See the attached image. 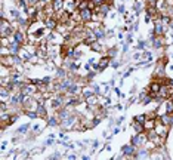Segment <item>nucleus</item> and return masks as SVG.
<instances>
[{
	"label": "nucleus",
	"mask_w": 173,
	"mask_h": 160,
	"mask_svg": "<svg viewBox=\"0 0 173 160\" xmlns=\"http://www.w3.org/2000/svg\"><path fill=\"white\" fill-rule=\"evenodd\" d=\"M15 27H13V22L8 18H2V22H0V36L2 37H11L15 33Z\"/></svg>",
	"instance_id": "obj_1"
},
{
	"label": "nucleus",
	"mask_w": 173,
	"mask_h": 160,
	"mask_svg": "<svg viewBox=\"0 0 173 160\" xmlns=\"http://www.w3.org/2000/svg\"><path fill=\"white\" fill-rule=\"evenodd\" d=\"M146 142H148L146 132H135V135L132 136V140H130V144H133L136 148L145 147V144H146Z\"/></svg>",
	"instance_id": "obj_2"
},
{
	"label": "nucleus",
	"mask_w": 173,
	"mask_h": 160,
	"mask_svg": "<svg viewBox=\"0 0 173 160\" xmlns=\"http://www.w3.org/2000/svg\"><path fill=\"white\" fill-rule=\"evenodd\" d=\"M78 13H80V18H81L83 24H89V22H92L93 18H95V11H93L92 8L78 9Z\"/></svg>",
	"instance_id": "obj_3"
},
{
	"label": "nucleus",
	"mask_w": 173,
	"mask_h": 160,
	"mask_svg": "<svg viewBox=\"0 0 173 160\" xmlns=\"http://www.w3.org/2000/svg\"><path fill=\"white\" fill-rule=\"evenodd\" d=\"M146 136H148V141L154 142L157 147H158V145H161V144L164 142V140H166V138H163L161 135H158L154 129H153V130H146Z\"/></svg>",
	"instance_id": "obj_4"
},
{
	"label": "nucleus",
	"mask_w": 173,
	"mask_h": 160,
	"mask_svg": "<svg viewBox=\"0 0 173 160\" xmlns=\"http://www.w3.org/2000/svg\"><path fill=\"white\" fill-rule=\"evenodd\" d=\"M12 37H13V39H15L18 43H21V44H22V46L28 43V36L25 34V31H22V28H16Z\"/></svg>",
	"instance_id": "obj_5"
},
{
	"label": "nucleus",
	"mask_w": 173,
	"mask_h": 160,
	"mask_svg": "<svg viewBox=\"0 0 173 160\" xmlns=\"http://www.w3.org/2000/svg\"><path fill=\"white\" fill-rule=\"evenodd\" d=\"M58 19L55 18V16H48L45 21H43V25H45L49 31H55L56 28H58Z\"/></svg>",
	"instance_id": "obj_6"
},
{
	"label": "nucleus",
	"mask_w": 173,
	"mask_h": 160,
	"mask_svg": "<svg viewBox=\"0 0 173 160\" xmlns=\"http://www.w3.org/2000/svg\"><path fill=\"white\" fill-rule=\"evenodd\" d=\"M121 154L126 157V156H129V157H135L136 156V147L133 145V144H126V145H123V148H121Z\"/></svg>",
	"instance_id": "obj_7"
},
{
	"label": "nucleus",
	"mask_w": 173,
	"mask_h": 160,
	"mask_svg": "<svg viewBox=\"0 0 173 160\" xmlns=\"http://www.w3.org/2000/svg\"><path fill=\"white\" fill-rule=\"evenodd\" d=\"M64 9H65L67 12L73 13L78 9V2L77 0H65V3H64Z\"/></svg>",
	"instance_id": "obj_8"
},
{
	"label": "nucleus",
	"mask_w": 173,
	"mask_h": 160,
	"mask_svg": "<svg viewBox=\"0 0 173 160\" xmlns=\"http://www.w3.org/2000/svg\"><path fill=\"white\" fill-rule=\"evenodd\" d=\"M155 125H157V116H151V117H148V119L145 120V123H144L145 132H146V130H153V129L155 128Z\"/></svg>",
	"instance_id": "obj_9"
},
{
	"label": "nucleus",
	"mask_w": 173,
	"mask_h": 160,
	"mask_svg": "<svg viewBox=\"0 0 173 160\" xmlns=\"http://www.w3.org/2000/svg\"><path fill=\"white\" fill-rule=\"evenodd\" d=\"M108 65H111V58H110V56H102V58L99 59V62H98V71H99V73L104 71Z\"/></svg>",
	"instance_id": "obj_10"
},
{
	"label": "nucleus",
	"mask_w": 173,
	"mask_h": 160,
	"mask_svg": "<svg viewBox=\"0 0 173 160\" xmlns=\"http://www.w3.org/2000/svg\"><path fill=\"white\" fill-rule=\"evenodd\" d=\"M158 120L161 122V123H164L166 126H172L173 125V113H166V114H163V116H160L158 117Z\"/></svg>",
	"instance_id": "obj_11"
},
{
	"label": "nucleus",
	"mask_w": 173,
	"mask_h": 160,
	"mask_svg": "<svg viewBox=\"0 0 173 160\" xmlns=\"http://www.w3.org/2000/svg\"><path fill=\"white\" fill-rule=\"evenodd\" d=\"M149 157H151V150H148L146 147H141L135 156V159H149Z\"/></svg>",
	"instance_id": "obj_12"
},
{
	"label": "nucleus",
	"mask_w": 173,
	"mask_h": 160,
	"mask_svg": "<svg viewBox=\"0 0 173 160\" xmlns=\"http://www.w3.org/2000/svg\"><path fill=\"white\" fill-rule=\"evenodd\" d=\"M95 92H93V89H92V85L90 86H83V90H81V98L83 99H86V98H88V97H90V95H93Z\"/></svg>",
	"instance_id": "obj_13"
},
{
	"label": "nucleus",
	"mask_w": 173,
	"mask_h": 160,
	"mask_svg": "<svg viewBox=\"0 0 173 160\" xmlns=\"http://www.w3.org/2000/svg\"><path fill=\"white\" fill-rule=\"evenodd\" d=\"M64 3H65V0H52V6L56 12L64 9Z\"/></svg>",
	"instance_id": "obj_14"
},
{
	"label": "nucleus",
	"mask_w": 173,
	"mask_h": 160,
	"mask_svg": "<svg viewBox=\"0 0 173 160\" xmlns=\"http://www.w3.org/2000/svg\"><path fill=\"white\" fill-rule=\"evenodd\" d=\"M90 48H92V51H95V52H104L102 49V44H101V40H96V42H93L92 44H90Z\"/></svg>",
	"instance_id": "obj_15"
},
{
	"label": "nucleus",
	"mask_w": 173,
	"mask_h": 160,
	"mask_svg": "<svg viewBox=\"0 0 173 160\" xmlns=\"http://www.w3.org/2000/svg\"><path fill=\"white\" fill-rule=\"evenodd\" d=\"M56 77L58 79H64V77H67V70L64 67H59L56 68Z\"/></svg>",
	"instance_id": "obj_16"
},
{
	"label": "nucleus",
	"mask_w": 173,
	"mask_h": 160,
	"mask_svg": "<svg viewBox=\"0 0 173 160\" xmlns=\"http://www.w3.org/2000/svg\"><path fill=\"white\" fill-rule=\"evenodd\" d=\"M132 128L135 129V132H145V128H144V125L142 123H138V122H132Z\"/></svg>",
	"instance_id": "obj_17"
},
{
	"label": "nucleus",
	"mask_w": 173,
	"mask_h": 160,
	"mask_svg": "<svg viewBox=\"0 0 173 160\" xmlns=\"http://www.w3.org/2000/svg\"><path fill=\"white\" fill-rule=\"evenodd\" d=\"M146 119H148V116H146V114H138V116H135V117H133V120H135V122H138V123H142V125L145 123V120H146Z\"/></svg>",
	"instance_id": "obj_18"
},
{
	"label": "nucleus",
	"mask_w": 173,
	"mask_h": 160,
	"mask_svg": "<svg viewBox=\"0 0 173 160\" xmlns=\"http://www.w3.org/2000/svg\"><path fill=\"white\" fill-rule=\"evenodd\" d=\"M28 129H30V123H27V125H24V126L18 128L16 133H18V135H24V133H27V130H28Z\"/></svg>",
	"instance_id": "obj_19"
},
{
	"label": "nucleus",
	"mask_w": 173,
	"mask_h": 160,
	"mask_svg": "<svg viewBox=\"0 0 173 160\" xmlns=\"http://www.w3.org/2000/svg\"><path fill=\"white\" fill-rule=\"evenodd\" d=\"M92 89H93V92H95V95H98V97H99V94H101V87H99V85L93 83V85H92Z\"/></svg>",
	"instance_id": "obj_20"
},
{
	"label": "nucleus",
	"mask_w": 173,
	"mask_h": 160,
	"mask_svg": "<svg viewBox=\"0 0 173 160\" xmlns=\"http://www.w3.org/2000/svg\"><path fill=\"white\" fill-rule=\"evenodd\" d=\"M116 54H117V49L116 48H113V49H110V51H108V54H106V56H110L111 59L116 56Z\"/></svg>",
	"instance_id": "obj_21"
},
{
	"label": "nucleus",
	"mask_w": 173,
	"mask_h": 160,
	"mask_svg": "<svg viewBox=\"0 0 173 160\" xmlns=\"http://www.w3.org/2000/svg\"><path fill=\"white\" fill-rule=\"evenodd\" d=\"M142 9V5H141V0H136V3H135V11L139 12Z\"/></svg>",
	"instance_id": "obj_22"
},
{
	"label": "nucleus",
	"mask_w": 173,
	"mask_h": 160,
	"mask_svg": "<svg viewBox=\"0 0 173 160\" xmlns=\"http://www.w3.org/2000/svg\"><path fill=\"white\" fill-rule=\"evenodd\" d=\"M144 56L149 61V59H153V54H151V52H148V51H144Z\"/></svg>",
	"instance_id": "obj_23"
},
{
	"label": "nucleus",
	"mask_w": 173,
	"mask_h": 160,
	"mask_svg": "<svg viewBox=\"0 0 173 160\" xmlns=\"http://www.w3.org/2000/svg\"><path fill=\"white\" fill-rule=\"evenodd\" d=\"M145 44H146V42H139V44H138V49H141V51H144L145 49Z\"/></svg>",
	"instance_id": "obj_24"
},
{
	"label": "nucleus",
	"mask_w": 173,
	"mask_h": 160,
	"mask_svg": "<svg viewBox=\"0 0 173 160\" xmlns=\"http://www.w3.org/2000/svg\"><path fill=\"white\" fill-rule=\"evenodd\" d=\"M81 55H83V54H81V52H80L78 49H74V59H77V58H80Z\"/></svg>",
	"instance_id": "obj_25"
},
{
	"label": "nucleus",
	"mask_w": 173,
	"mask_h": 160,
	"mask_svg": "<svg viewBox=\"0 0 173 160\" xmlns=\"http://www.w3.org/2000/svg\"><path fill=\"white\" fill-rule=\"evenodd\" d=\"M146 5H151V6H155L157 5V0H145Z\"/></svg>",
	"instance_id": "obj_26"
},
{
	"label": "nucleus",
	"mask_w": 173,
	"mask_h": 160,
	"mask_svg": "<svg viewBox=\"0 0 173 160\" xmlns=\"http://www.w3.org/2000/svg\"><path fill=\"white\" fill-rule=\"evenodd\" d=\"M111 65H113L114 68H118V67H120V62L116 61V59H111Z\"/></svg>",
	"instance_id": "obj_27"
},
{
	"label": "nucleus",
	"mask_w": 173,
	"mask_h": 160,
	"mask_svg": "<svg viewBox=\"0 0 173 160\" xmlns=\"http://www.w3.org/2000/svg\"><path fill=\"white\" fill-rule=\"evenodd\" d=\"M126 40H127V43H132V34H130V33H129V34H127Z\"/></svg>",
	"instance_id": "obj_28"
},
{
	"label": "nucleus",
	"mask_w": 173,
	"mask_h": 160,
	"mask_svg": "<svg viewBox=\"0 0 173 160\" xmlns=\"http://www.w3.org/2000/svg\"><path fill=\"white\" fill-rule=\"evenodd\" d=\"M118 13H124V6H123V5L118 6Z\"/></svg>",
	"instance_id": "obj_29"
},
{
	"label": "nucleus",
	"mask_w": 173,
	"mask_h": 160,
	"mask_svg": "<svg viewBox=\"0 0 173 160\" xmlns=\"http://www.w3.org/2000/svg\"><path fill=\"white\" fill-rule=\"evenodd\" d=\"M92 144H93V145H92V148H96V147H98V144H99V142H98V140H95V141H93V142H92Z\"/></svg>",
	"instance_id": "obj_30"
},
{
	"label": "nucleus",
	"mask_w": 173,
	"mask_h": 160,
	"mask_svg": "<svg viewBox=\"0 0 173 160\" xmlns=\"http://www.w3.org/2000/svg\"><path fill=\"white\" fill-rule=\"evenodd\" d=\"M59 156H61L59 153H55V154H53L52 157H49V159H59Z\"/></svg>",
	"instance_id": "obj_31"
},
{
	"label": "nucleus",
	"mask_w": 173,
	"mask_h": 160,
	"mask_svg": "<svg viewBox=\"0 0 173 160\" xmlns=\"http://www.w3.org/2000/svg\"><path fill=\"white\" fill-rule=\"evenodd\" d=\"M166 83H167V85H170V86H173V79H167V80H166Z\"/></svg>",
	"instance_id": "obj_32"
},
{
	"label": "nucleus",
	"mask_w": 173,
	"mask_h": 160,
	"mask_svg": "<svg viewBox=\"0 0 173 160\" xmlns=\"http://www.w3.org/2000/svg\"><path fill=\"white\" fill-rule=\"evenodd\" d=\"M68 159H71V160H74V159H77V156H76V154H70V156H68Z\"/></svg>",
	"instance_id": "obj_33"
},
{
	"label": "nucleus",
	"mask_w": 173,
	"mask_h": 160,
	"mask_svg": "<svg viewBox=\"0 0 173 160\" xmlns=\"http://www.w3.org/2000/svg\"><path fill=\"white\" fill-rule=\"evenodd\" d=\"M121 122H123V117H120V119L117 120V125H121Z\"/></svg>",
	"instance_id": "obj_34"
},
{
	"label": "nucleus",
	"mask_w": 173,
	"mask_h": 160,
	"mask_svg": "<svg viewBox=\"0 0 173 160\" xmlns=\"http://www.w3.org/2000/svg\"><path fill=\"white\" fill-rule=\"evenodd\" d=\"M6 145H8V142H3V144H2V150H5V148H6Z\"/></svg>",
	"instance_id": "obj_35"
},
{
	"label": "nucleus",
	"mask_w": 173,
	"mask_h": 160,
	"mask_svg": "<svg viewBox=\"0 0 173 160\" xmlns=\"http://www.w3.org/2000/svg\"><path fill=\"white\" fill-rule=\"evenodd\" d=\"M104 2H113V0H104Z\"/></svg>",
	"instance_id": "obj_36"
},
{
	"label": "nucleus",
	"mask_w": 173,
	"mask_h": 160,
	"mask_svg": "<svg viewBox=\"0 0 173 160\" xmlns=\"http://www.w3.org/2000/svg\"><path fill=\"white\" fill-rule=\"evenodd\" d=\"M172 21H173V15H172Z\"/></svg>",
	"instance_id": "obj_37"
},
{
	"label": "nucleus",
	"mask_w": 173,
	"mask_h": 160,
	"mask_svg": "<svg viewBox=\"0 0 173 160\" xmlns=\"http://www.w3.org/2000/svg\"><path fill=\"white\" fill-rule=\"evenodd\" d=\"M172 99H173V98H172Z\"/></svg>",
	"instance_id": "obj_38"
}]
</instances>
